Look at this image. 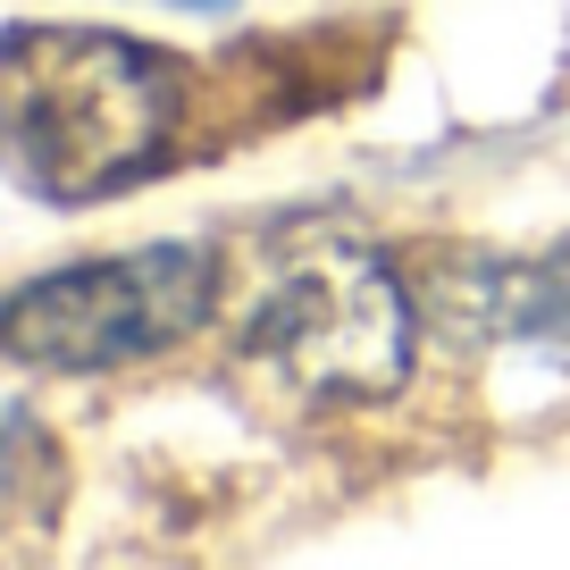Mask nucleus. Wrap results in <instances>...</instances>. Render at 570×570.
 <instances>
[{"instance_id":"obj_1","label":"nucleus","mask_w":570,"mask_h":570,"mask_svg":"<svg viewBox=\"0 0 570 570\" xmlns=\"http://www.w3.org/2000/svg\"><path fill=\"white\" fill-rule=\"evenodd\" d=\"M9 160L42 202H109L168 160L185 68L101 26H9Z\"/></svg>"},{"instance_id":"obj_2","label":"nucleus","mask_w":570,"mask_h":570,"mask_svg":"<svg viewBox=\"0 0 570 570\" xmlns=\"http://www.w3.org/2000/svg\"><path fill=\"white\" fill-rule=\"evenodd\" d=\"M244 353L303 403H386L420 361V311L370 244L320 235L261 268Z\"/></svg>"},{"instance_id":"obj_3","label":"nucleus","mask_w":570,"mask_h":570,"mask_svg":"<svg viewBox=\"0 0 570 570\" xmlns=\"http://www.w3.org/2000/svg\"><path fill=\"white\" fill-rule=\"evenodd\" d=\"M210 294L218 261L202 244H142L18 285L0 311V336L26 370H126L194 336L210 320Z\"/></svg>"},{"instance_id":"obj_4","label":"nucleus","mask_w":570,"mask_h":570,"mask_svg":"<svg viewBox=\"0 0 570 570\" xmlns=\"http://www.w3.org/2000/svg\"><path fill=\"white\" fill-rule=\"evenodd\" d=\"M436 327L453 344H529V353H570V277L562 268H537V261H453L436 268Z\"/></svg>"},{"instance_id":"obj_5","label":"nucleus","mask_w":570,"mask_h":570,"mask_svg":"<svg viewBox=\"0 0 570 570\" xmlns=\"http://www.w3.org/2000/svg\"><path fill=\"white\" fill-rule=\"evenodd\" d=\"M177 9H227V0H177Z\"/></svg>"}]
</instances>
